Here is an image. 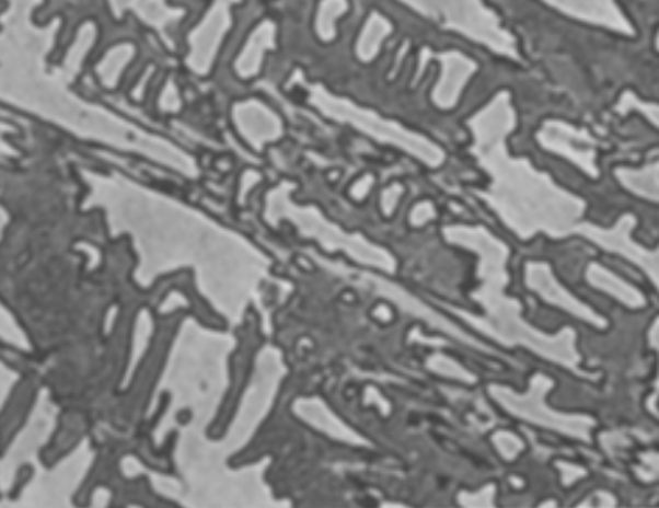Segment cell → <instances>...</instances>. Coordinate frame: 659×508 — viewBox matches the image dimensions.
I'll use <instances>...</instances> for the list:
<instances>
[{
	"label": "cell",
	"mask_w": 659,
	"mask_h": 508,
	"mask_svg": "<svg viewBox=\"0 0 659 508\" xmlns=\"http://www.w3.org/2000/svg\"><path fill=\"white\" fill-rule=\"evenodd\" d=\"M649 346L656 348V351L659 355V320L657 318L656 322L652 324L651 331H649Z\"/></svg>",
	"instance_id": "1"
}]
</instances>
